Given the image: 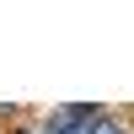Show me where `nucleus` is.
<instances>
[{
  "label": "nucleus",
  "instance_id": "obj_1",
  "mask_svg": "<svg viewBox=\"0 0 134 134\" xmlns=\"http://www.w3.org/2000/svg\"><path fill=\"white\" fill-rule=\"evenodd\" d=\"M97 113H102V107H59V113L48 118V129L43 134H91V124H97Z\"/></svg>",
  "mask_w": 134,
  "mask_h": 134
},
{
  "label": "nucleus",
  "instance_id": "obj_2",
  "mask_svg": "<svg viewBox=\"0 0 134 134\" xmlns=\"http://www.w3.org/2000/svg\"><path fill=\"white\" fill-rule=\"evenodd\" d=\"M91 134H129V124L118 113H97V124H91Z\"/></svg>",
  "mask_w": 134,
  "mask_h": 134
},
{
  "label": "nucleus",
  "instance_id": "obj_3",
  "mask_svg": "<svg viewBox=\"0 0 134 134\" xmlns=\"http://www.w3.org/2000/svg\"><path fill=\"white\" fill-rule=\"evenodd\" d=\"M5 134H38V129H32V124H11Z\"/></svg>",
  "mask_w": 134,
  "mask_h": 134
},
{
  "label": "nucleus",
  "instance_id": "obj_4",
  "mask_svg": "<svg viewBox=\"0 0 134 134\" xmlns=\"http://www.w3.org/2000/svg\"><path fill=\"white\" fill-rule=\"evenodd\" d=\"M0 118H11V107H0Z\"/></svg>",
  "mask_w": 134,
  "mask_h": 134
}]
</instances>
